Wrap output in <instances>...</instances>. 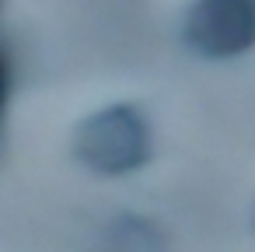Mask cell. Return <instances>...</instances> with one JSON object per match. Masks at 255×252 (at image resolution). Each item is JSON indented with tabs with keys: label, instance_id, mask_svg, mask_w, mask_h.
<instances>
[{
	"label": "cell",
	"instance_id": "obj_1",
	"mask_svg": "<svg viewBox=\"0 0 255 252\" xmlns=\"http://www.w3.org/2000/svg\"><path fill=\"white\" fill-rule=\"evenodd\" d=\"M150 151H154L150 123L143 109L129 102L105 105L88 119H81L74 130V158L88 172L105 179H119L143 168L150 161Z\"/></svg>",
	"mask_w": 255,
	"mask_h": 252
},
{
	"label": "cell",
	"instance_id": "obj_3",
	"mask_svg": "<svg viewBox=\"0 0 255 252\" xmlns=\"http://www.w3.org/2000/svg\"><path fill=\"white\" fill-rule=\"evenodd\" d=\"M252 224H255V214H252Z\"/></svg>",
	"mask_w": 255,
	"mask_h": 252
},
{
	"label": "cell",
	"instance_id": "obj_2",
	"mask_svg": "<svg viewBox=\"0 0 255 252\" xmlns=\"http://www.w3.org/2000/svg\"><path fill=\"white\" fill-rule=\"evenodd\" d=\"M182 39L203 60H234L255 49V0H192Z\"/></svg>",
	"mask_w": 255,
	"mask_h": 252
}]
</instances>
